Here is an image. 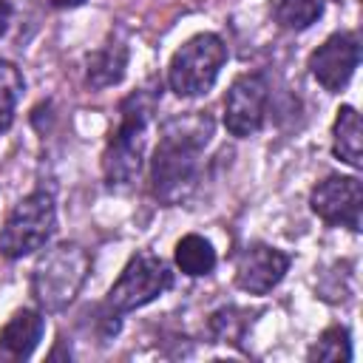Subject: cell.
<instances>
[{
    "mask_svg": "<svg viewBox=\"0 0 363 363\" xmlns=\"http://www.w3.org/2000/svg\"><path fill=\"white\" fill-rule=\"evenodd\" d=\"M9 23H11V3L9 0H0V37L6 34Z\"/></svg>",
    "mask_w": 363,
    "mask_h": 363,
    "instance_id": "18",
    "label": "cell"
},
{
    "mask_svg": "<svg viewBox=\"0 0 363 363\" xmlns=\"http://www.w3.org/2000/svg\"><path fill=\"white\" fill-rule=\"evenodd\" d=\"M360 60V43L354 34L343 31V34H332L323 45H318L309 57V71L312 77L332 94L343 91L357 68Z\"/></svg>",
    "mask_w": 363,
    "mask_h": 363,
    "instance_id": "9",
    "label": "cell"
},
{
    "mask_svg": "<svg viewBox=\"0 0 363 363\" xmlns=\"http://www.w3.org/2000/svg\"><path fill=\"white\" fill-rule=\"evenodd\" d=\"M176 267L190 275V278H201V275H210L213 267H216V250L213 244L204 238V235H196V233H187L176 241Z\"/></svg>",
    "mask_w": 363,
    "mask_h": 363,
    "instance_id": "13",
    "label": "cell"
},
{
    "mask_svg": "<svg viewBox=\"0 0 363 363\" xmlns=\"http://www.w3.org/2000/svg\"><path fill=\"white\" fill-rule=\"evenodd\" d=\"M88 272H91L88 252L79 244L62 241L45 250V255H40V261L34 264L31 295L45 312H60L79 295Z\"/></svg>",
    "mask_w": 363,
    "mask_h": 363,
    "instance_id": "3",
    "label": "cell"
},
{
    "mask_svg": "<svg viewBox=\"0 0 363 363\" xmlns=\"http://www.w3.org/2000/svg\"><path fill=\"white\" fill-rule=\"evenodd\" d=\"M323 14V0H272V17L286 31H303Z\"/></svg>",
    "mask_w": 363,
    "mask_h": 363,
    "instance_id": "15",
    "label": "cell"
},
{
    "mask_svg": "<svg viewBox=\"0 0 363 363\" xmlns=\"http://www.w3.org/2000/svg\"><path fill=\"white\" fill-rule=\"evenodd\" d=\"M79 3H85V0H51V6H57V9H71V6H79Z\"/></svg>",
    "mask_w": 363,
    "mask_h": 363,
    "instance_id": "19",
    "label": "cell"
},
{
    "mask_svg": "<svg viewBox=\"0 0 363 363\" xmlns=\"http://www.w3.org/2000/svg\"><path fill=\"white\" fill-rule=\"evenodd\" d=\"M227 62V45L218 34H196L173 54L167 68V85L176 96L193 99L207 94Z\"/></svg>",
    "mask_w": 363,
    "mask_h": 363,
    "instance_id": "4",
    "label": "cell"
},
{
    "mask_svg": "<svg viewBox=\"0 0 363 363\" xmlns=\"http://www.w3.org/2000/svg\"><path fill=\"white\" fill-rule=\"evenodd\" d=\"M210 136L213 119L201 111L173 116L162 125V136L150 162V187L156 199L176 204L193 190L199 156L207 147Z\"/></svg>",
    "mask_w": 363,
    "mask_h": 363,
    "instance_id": "1",
    "label": "cell"
},
{
    "mask_svg": "<svg viewBox=\"0 0 363 363\" xmlns=\"http://www.w3.org/2000/svg\"><path fill=\"white\" fill-rule=\"evenodd\" d=\"M269 85L261 74H241L224 96V125L233 136H252L267 116Z\"/></svg>",
    "mask_w": 363,
    "mask_h": 363,
    "instance_id": "7",
    "label": "cell"
},
{
    "mask_svg": "<svg viewBox=\"0 0 363 363\" xmlns=\"http://www.w3.org/2000/svg\"><path fill=\"white\" fill-rule=\"evenodd\" d=\"M173 284V272L167 269V264L153 255V252H136L128 267L122 269V275L116 278V284L108 292V306L119 315V312H130L139 309L150 301H156L159 295H164Z\"/></svg>",
    "mask_w": 363,
    "mask_h": 363,
    "instance_id": "6",
    "label": "cell"
},
{
    "mask_svg": "<svg viewBox=\"0 0 363 363\" xmlns=\"http://www.w3.org/2000/svg\"><path fill=\"white\" fill-rule=\"evenodd\" d=\"M289 269V255L269 247V244H252L238 255L235 264V284L250 295H267L281 284V278Z\"/></svg>",
    "mask_w": 363,
    "mask_h": 363,
    "instance_id": "10",
    "label": "cell"
},
{
    "mask_svg": "<svg viewBox=\"0 0 363 363\" xmlns=\"http://www.w3.org/2000/svg\"><path fill=\"white\" fill-rule=\"evenodd\" d=\"M43 329H45V323L37 309L14 312L6 320V326L0 329V357L3 360H26L37 349Z\"/></svg>",
    "mask_w": 363,
    "mask_h": 363,
    "instance_id": "11",
    "label": "cell"
},
{
    "mask_svg": "<svg viewBox=\"0 0 363 363\" xmlns=\"http://www.w3.org/2000/svg\"><path fill=\"white\" fill-rule=\"evenodd\" d=\"M153 113V99L145 91L130 94L122 108H119V125L108 139L102 167L105 179L113 187H125L136 179L142 167V153H145V133H147V119Z\"/></svg>",
    "mask_w": 363,
    "mask_h": 363,
    "instance_id": "2",
    "label": "cell"
},
{
    "mask_svg": "<svg viewBox=\"0 0 363 363\" xmlns=\"http://www.w3.org/2000/svg\"><path fill=\"white\" fill-rule=\"evenodd\" d=\"M312 213L332 227L360 230L363 210V184L354 176H329L312 190Z\"/></svg>",
    "mask_w": 363,
    "mask_h": 363,
    "instance_id": "8",
    "label": "cell"
},
{
    "mask_svg": "<svg viewBox=\"0 0 363 363\" xmlns=\"http://www.w3.org/2000/svg\"><path fill=\"white\" fill-rule=\"evenodd\" d=\"M332 150L349 167H363V139H360V113L352 105H343L332 125Z\"/></svg>",
    "mask_w": 363,
    "mask_h": 363,
    "instance_id": "12",
    "label": "cell"
},
{
    "mask_svg": "<svg viewBox=\"0 0 363 363\" xmlns=\"http://www.w3.org/2000/svg\"><path fill=\"white\" fill-rule=\"evenodd\" d=\"M309 360H352V343H349V332L343 326H332L326 329L315 346L309 349Z\"/></svg>",
    "mask_w": 363,
    "mask_h": 363,
    "instance_id": "17",
    "label": "cell"
},
{
    "mask_svg": "<svg viewBox=\"0 0 363 363\" xmlns=\"http://www.w3.org/2000/svg\"><path fill=\"white\" fill-rule=\"evenodd\" d=\"M23 85H26L23 74L11 62L0 60V133H6L14 119V108L23 96Z\"/></svg>",
    "mask_w": 363,
    "mask_h": 363,
    "instance_id": "16",
    "label": "cell"
},
{
    "mask_svg": "<svg viewBox=\"0 0 363 363\" xmlns=\"http://www.w3.org/2000/svg\"><path fill=\"white\" fill-rule=\"evenodd\" d=\"M128 65V48L122 43H105L88 57V82L94 88H108L122 79Z\"/></svg>",
    "mask_w": 363,
    "mask_h": 363,
    "instance_id": "14",
    "label": "cell"
},
{
    "mask_svg": "<svg viewBox=\"0 0 363 363\" xmlns=\"http://www.w3.org/2000/svg\"><path fill=\"white\" fill-rule=\"evenodd\" d=\"M57 230V207L54 199L43 190L28 193L14 204L6 224L0 227V255L6 258H23L48 244V238Z\"/></svg>",
    "mask_w": 363,
    "mask_h": 363,
    "instance_id": "5",
    "label": "cell"
}]
</instances>
